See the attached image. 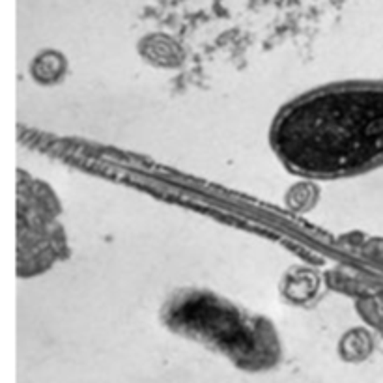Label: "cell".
Segmentation results:
<instances>
[{"instance_id": "obj_1", "label": "cell", "mask_w": 383, "mask_h": 383, "mask_svg": "<svg viewBox=\"0 0 383 383\" xmlns=\"http://www.w3.org/2000/svg\"><path fill=\"white\" fill-rule=\"evenodd\" d=\"M273 152L310 180L361 174L383 163V83L327 85L282 107L269 131Z\"/></svg>"}, {"instance_id": "obj_2", "label": "cell", "mask_w": 383, "mask_h": 383, "mask_svg": "<svg viewBox=\"0 0 383 383\" xmlns=\"http://www.w3.org/2000/svg\"><path fill=\"white\" fill-rule=\"evenodd\" d=\"M163 318L171 329L219 348L240 363L267 361L277 353L272 322L209 290H178L166 299Z\"/></svg>"}, {"instance_id": "obj_3", "label": "cell", "mask_w": 383, "mask_h": 383, "mask_svg": "<svg viewBox=\"0 0 383 383\" xmlns=\"http://www.w3.org/2000/svg\"><path fill=\"white\" fill-rule=\"evenodd\" d=\"M60 204L45 183L19 178V272L36 275L49 269L66 249Z\"/></svg>"}, {"instance_id": "obj_4", "label": "cell", "mask_w": 383, "mask_h": 383, "mask_svg": "<svg viewBox=\"0 0 383 383\" xmlns=\"http://www.w3.org/2000/svg\"><path fill=\"white\" fill-rule=\"evenodd\" d=\"M139 53L148 64L166 70L180 68L186 60V53L180 47V43H176V39L165 34H152L144 37L140 42Z\"/></svg>"}, {"instance_id": "obj_5", "label": "cell", "mask_w": 383, "mask_h": 383, "mask_svg": "<svg viewBox=\"0 0 383 383\" xmlns=\"http://www.w3.org/2000/svg\"><path fill=\"white\" fill-rule=\"evenodd\" d=\"M66 71H68V62H66L64 54L59 51H42L36 54V59L30 64V75L36 83L43 86H53L64 79Z\"/></svg>"}, {"instance_id": "obj_6", "label": "cell", "mask_w": 383, "mask_h": 383, "mask_svg": "<svg viewBox=\"0 0 383 383\" xmlns=\"http://www.w3.org/2000/svg\"><path fill=\"white\" fill-rule=\"evenodd\" d=\"M298 273L301 282H298L293 273L286 279V298L301 303L305 299L312 298V293H316V290H318V279H316L314 273L301 272V269H298Z\"/></svg>"}]
</instances>
